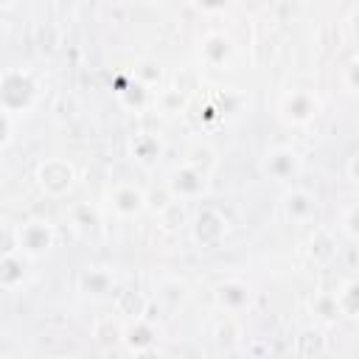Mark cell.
Returning a JSON list of instances; mask_svg holds the SVG:
<instances>
[{
    "label": "cell",
    "instance_id": "obj_13",
    "mask_svg": "<svg viewBox=\"0 0 359 359\" xmlns=\"http://www.w3.org/2000/svg\"><path fill=\"white\" fill-rule=\"evenodd\" d=\"M31 264L34 261L25 252H20L14 244H8L3 258H0V286H3V292H17L20 286H25Z\"/></svg>",
    "mask_w": 359,
    "mask_h": 359
},
{
    "label": "cell",
    "instance_id": "obj_28",
    "mask_svg": "<svg viewBox=\"0 0 359 359\" xmlns=\"http://www.w3.org/2000/svg\"><path fill=\"white\" fill-rule=\"evenodd\" d=\"M11 6H14V0H3V11H11Z\"/></svg>",
    "mask_w": 359,
    "mask_h": 359
},
{
    "label": "cell",
    "instance_id": "obj_1",
    "mask_svg": "<svg viewBox=\"0 0 359 359\" xmlns=\"http://www.w3.org/2000/svg\"><path fill=\"white\" fill-rule=\"evenodd\" d=\"M42 98V81L28 67H6L0 79V109L25 118Z\"/></svg>",
    "mask_w": 359,
    "mask_h": 359
},
{
    "label": "cell",
    "instance_id": "obj_25",
    "mask_svg": "<svg viewBox=\"0 0 359 359\" xmlns=\"http://www.w3.org/2000/svg\"><path fill=\"white\" fill-rule=\"evenodd\" d=\"M0 121H3L0 149H8V146H11V140H14V126H17V121H20V118H14L11 112H3V109H0Z\"/></svg>",
    "mask_w": 359,
    "mask_h": 359
},
{
    "label": "cell",
    "instance_id": "obj_2",
    "mask_svg": "<svg viewBox=\"0 0 359 359\" xmlns=\"http://www.w3.org/2000/svg\"><path fill=\"white\" fill-rule=\"evenodd\" d=\"M323 109V101L314 90L309 87H294V90H283L275 101V115L292 126V129H303L309 126Z\"/></svg>",
    "mask_w": 359,
    "mask_h": 359
},
{
    "label": "cell",
    "instance_id": "obj_23",
    "mask_svg": "<svg viewBox=\"0 0 359 359\" xmlns=\"http://www.w3.org/2000/svg\"><path fill=\"white\" fill-rule=\"evenodd\" d=\"M160 76H163L160 65H157V62H149V59H146V62H140V67L135 70V79H137V81H143L146 87H154V84L160 81Z\"/></svg>",
    "mask_w": 359,
    "mask_h": 359
},
{
    "label": "cell",
    "instance_id": "obj_24",
    "mask_svg": "<svg viewBox=\"0 0 359 359\" xmlns=\"http://www.w3.org/2000/svg\"><path fill=\"white\" fill-rule=\"evenodd\" d=\"M342 84H345L351 93L359 95V56H353V59L345 65V70H342Z\"/></svg>",
    "mask_w": 359,
    "mask_h": 359
},
{
    "label": "cell",
    "instance_id": "obj_20",
    "mask_svg": "<svg viewBox=\"0 0 359 359\" xmlns=\"http://www.w3.org/2000/svg\"><path fill=\"white\" fill-rule=\"evenodd\" d=\"M185 163L194 165V168H199V171H205V174L210 177V171L216 168L219 157H216V149H213V146H208V143H196V146L188 151Z\"/></svg>",
    "mask_w": 359,
    "mask_h": 359
},
{
    "label": "cell",
    "instance_id": "obj_8",
    "mask_svg": "<svg viewBox=\"0 0 359 359\" xmlns=\"http://www.w3.org/2000/svg\"><path fill=\"white\" fill-rule=\"evenodd\" d=\"M157 337H160V331H157V325H154V320H151L149 314L132 317V320H126L123 328H121V342H123V348H126L129 353H135V356L154 353V351H157Z\"/></svg>",
    "mask_w": 359,
    "mask_h": 359
},
{
    "label": "cell",
    "instance_id": "obj_19",
    "mask_svg": "<svg viewBox=\"0 0 359 359\" xmlns=\"http://www.w3.org/2000/svg\"><path fill=\"white\" fill-rule=\"evenodd\" d=\"M337 303H339L342 317L359 320V280H348V283H342L339 292H337Z\"/></svg>",
    "mask_w": 359,
    "mask_h": 359
},
{
    "label": "cell",
    "instance_id": "obj_12",
    "mask_svg": "<svg viewBox=\"0 0 359 359\" xmlns=\"http://www.w3.org/2000/svg\"><path fill=\"white\" fill-rule=\"evenodd\" d=\"M76 286L90 300H107L115 297V272L109 266H84L76 278Z\"/></svg>",
    "mask_w": 359,
    "mask_h": 359
},
{
    "label": "cell",
    "instance_id": "obj_22",
    "mask_svg": "<svg viewBox=\"0 0 359 359\" xmlns=\"http://www.w3.org/2000/svg\"><path fill=\"white\" fill-rule=\"evenodd\" d=\"M339 230H342V236L348 241L359 244V199L342 208V213H339Z\"/></svg>",
    "mask_w": 359,
    "mask_h": 359
},
{
    "label": "cell",
    "instance_id": "obj_10",
    "mask_svg": "<svg viewBox=\"0 0 359 359\" xmlns=\"http://www.w3.org/2000/svg\"><path fill=\"white\" fill-rule=\"evenodd\" d=\"M213 303L222 314L238 317L252 306V286L241 278H227L222 283H216L213 289Z\"/></svg>",
    "mask_w": 359,
    "mask_h": 359
},
{
    "label": "cell",
    "instance_id": "obj_15",
    "mask_svg": "<svg viewBox=\"0 0 359 359\" xmlns=\"http://www.w3.org/2000/svg\"><path fill=\"white\" fill-rule=\"evenodd\" d=\"M157 224L163 233H180L191 224V213H188V202L182 199H168L160 210H157Z\"/></svg>",
    "mask_w": 359,
    "mask_h": 359
},
{
    "label": "cell",
    "instance_id": "obj_3",
    "mask_svg": "<svg viewBox=\"0 0 359 359\" xmlns=\"http://www.w3.org/2000/svg\"><path fill=\"white\" fill-rule=\"evenodd\" d=\"M34 182L48 199H65L76 188L79 171L67 157H45L34 168Z\"/></svg>",
    "mask_w": 359,
    "mask_h": 359
},
{
    "label": "cell",
    "instance_id": "obj_18",
    "mask_svg": "<svg viewBox=\"0 0 359 359\" xmlns=\"http://www.w3.org/2000/svg\"><path fill=\"white\" fill-rule=\"evenodd\" d=\"M188 93H182L180 87H165V90H160L157 95H154V107L163 112V115H180L185 107H188Z\"/></svg>",
    "mask_w": 359,
    "mask_h": 359
},
{
    "label": "cell",
    "instance_id": "obj_7",
    "mask_svg": "<svg viewBox=\"0 0 359 359\" xmlns=\"http://www.w3.org/2000/svg\"><path fill=\"white\" fill-rule=\"evenodd\" d=\"M107 208L118 222H132L143 216V210L149 208V196L135 182H118L107 191Z\"/></svg>",
    "mask_w": 359,
    "mask_h": 359
},
{
    "label": "cell",
    "instance_id": "obj_27",
    "mask_svg": "<svg viewBox=\"0 0 359 359\" xmlns=\"http://www.w3.org/2000/svg\"><path fill=\"white\" fill-rule=\"evenodd\" d=\"M345 177H348L353 185H359V151H353V154L348 157V163H345Z\"/></svg>",
    "mask_w": 359,
    "mask_h": 359
},
{
    "label": "cell",
    "instance_id": "obj_9",
    "mask_svg": "<svg viewBox=\"0 0 359 359\" xmlns=\"http://www.w3.org/2000/svg\"><path fill=\"white\" fill-rule=\"evenodd\" d=\"M208 180H210V177H208L205 171H199V168L182 163V165L171 168L165 185H168V191H171L174 199L196 202V199H202V196L208 194Z\"/></svg>",
    "mask_w": 359,
    "mask_h": 359
},
{
    "label": "cell",
    "instance_id": "obj_11",
    "mask_svg": "<svg viewBox=\"0 0 359 359\" xmlns=\"http://www.w3.org/2000/svg\"><path fill=\"white\" fill-rule=\"evenodd\" d=\"M280 213L289 224H309L317 216V196L309 188L286 185L280 196Z\"/></svg>",
    "mask_w": 359,
    "mask_h": 359
},
{
    "label": "cell",
    "instance_id": "obj_14",
    "mask_svg": "<svg viewBox=\"0 0 359 359\" xmlns=\"http://www.w3.org/2000/svg\"><path fill=\"white\" fill-rule=\"evenodd\" d=\"M199 56H202V62H205L208 67L224 70V67H230L233 59H236V45H233L230 36H224V34H219V31H210V34H205V39H202Z\"/></svg>",
    "mask_w": 359,
    "mask_h": 359
},
{
    "label": "cell",
    "instance_id": "obj_17",
    "mask_svg": "<svg viewBox=\"0 0 359 359\" xmlns=\"http://www.w3.org/2000/svg\"><path fill=\"white\" fill-rule=\"evenodd\" d=\"M309 309H311V317L320 320V323H334L337 317H342L339 303H337V292H320V294H314L311 303H309Z\"/></svg>",
    "mask_w": 359,
    "mask_h": 359
},
{
    "label": "cell",
    "instance_id": "obj_5",
    "mask_svg": "<svg viewBox=\"0 0 359 359\" xmlns=\"http://www.w3.org/2000/svg\"><path fill=\"white\" fill-rule=\"evenodd\" d=\"M258 171L278 185H294V180L303 174V154L289 143L269 146L258 160Z\"/></svg>",
    "mask_w": 359,
    "mask_h": 359
},
{
    "label": "cell",
    "instance_id": "obj_4",
    "mask_svg": "<svg viewBox=\"0 0 359 359\" xmlns=\"http://www.w3.org/2000/svg\"><path fill=\"white\" fill-rule=\"evenodd\" d=\"M20 252H25L31 261H39L45 258L53 247H56V227L50 219L45 216H31V219H22L17 227H14V241H11Z\"/></svg>",
    "mask_w": 359,
    "mask_h": 359
},
{
    "label": "cell",
    "instance_id": "obj_16",
    "mask_svg": "<svg viewBox=\"0 0 359 359\" xmlns=\"http://www.w3.org/2000/svg\"><path fill=\"white\" fill-rule=\"evenodd\" d=\"M129 151H132V160H137L140 165H151L160 157V140L149 132H140L129 140Z\"/></svg>",
    "mask_w": 359,
    "mask_h": 359
},
{
    "label": "cell",
    "instance_id": "obj_6",
    "mask_svg": "<svg viewBox=\"0 0 359 359\" xmlns=\"http://www.w3.org/2000/svg\"><path fill=\"white\" fill-rule=\"evenodd\" d=\"M188 233H191V241L199 250H216V247L224 244V238L230 233V222H227V216L216 205H202L191 216Z\"/></svg>",
    "mask_w": 359,
    "mask_h": 359
},
{
    "label": "cell",
    "instance_id": "obj_21",
    "mask_svg": "<svg viewBox=\"0 0 359 359\" xmlns=\"http://www.w3.org/2000/svg\"><path fill=\"white\" fill-rule=\"evenodd\" d=\"M67 216H70L73 230H79V233H93L98 227V213L90 205H73Z\"/></svg>",
    "mask_w": 359,
    "mask_h": 359
},
{
    "label": "cell",
    "instance_id": "obj_26",
    "mask_svg": "<svg viewBox=\"0 0 359 359\" xmlns=\"http://www.w3.org/2000/svg\"><path fill=\"white\" fill-rule=\"evenodd\" d=\"M191 3L205 14H219V11H224L230 6V0H191Z\"/></svg>",
    "mask_w": 359,
    "mask_h": 359
}]
</instances>
